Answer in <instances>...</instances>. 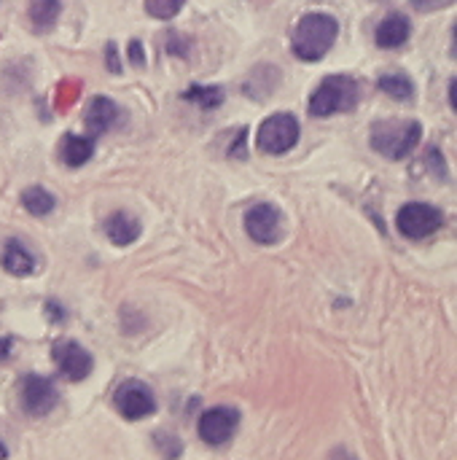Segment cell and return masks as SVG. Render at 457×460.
<instances>
[{
    "label": "cell",
    "instance_id": "cell-20",
    "mask_svg": "<svg viewBox=\"0 0 457 460\" xmlns=\"http://www.w3.org/2000/svg\"><path fill=\"white\" fill-rule=\"evenodd\" d=\"M81 89H83V84H81V81H75V78H65V81H59V86H57V97H54L57 111H67V108L81 97Z\"/></svg>",
    "mask_w": 457,
    "mask_h": 460
},
{
    "label": "cell",
    "instance_id": "cell-22",
    "mask_svg": "<svg viewBox=\"0 0 457 460\" xmlns=\"http://www.w3.org/2000/svg\"><path fill=\"white\" fill-rule=\"evenodd\" d=\"M154 442H156V447H159L167 458H178V456H180V442H178L172 434H156Z\"/></svg>",
    "mask_w": 457,
    "mask_h": 460
},
{
    "label": "cell",
    "instance_id": "cell-2",
    "mask_svg": "<svg viewBox=\"0 0 457 460\" xmlns=\"http://www.w3.org/2000/svg\"><path fill=\"white\" fill-rule=\"evenodd\" d=\"M358 100H361V84L353 75H345V73L326 75L310 97V113L315 119H329L334 113H350V111H356Z\"/></svg>",
    "mask_w": 457,
    "mask_h": 460
},
{
    "label": "cell",
    "instance_id": "cell-7",
    "mask_svg": "<svg viewBox=\"0 0 457 460\" xmlns=\"http://www.w3.org/2000/svg\"><path fill=\"white\" fill-rule=\"evenodd\" d=\"M113 404H116L119 415L127 420H143L156 412L154 391L140 380H124L113 394Z\"/></svg>",
    "mask_w": 457,
    "mask_h": 460
},
{
    "label": "cell",
    "instance_id": "cell-4",
    "mask_svg": "<svg viewBox=\"0 0 457 460\" xmlns=\"http://www.w3.org/2000/svg\"><path fill=\"white\" fill-rule=\"evenodd\" d=\"M299 132H302V127H299L296 116L288 111H280L261 121V127L256 132V146L269 156H280V154H288L299 143Z\"/></svg>",
    "mask_w": 457,
    "mask_h": 460
},
{
    "label": "cell",
    "instance_id": "cell-6",
    "mask_svg": "<svg viewBox=\"0 0 457 460\" xmlns=\"http://www.w3.org/2000/svg\"><path fill=\"white\" fill-rule=\"evenodd\" d=\"M59 402L54 383L43 375H24L19 380V404L30 418H46Z\"/></svg>",
    "mask_w": 457,
    "mask_h": 460
},
{
    "label": "cell",
    "instance_id": "cell-15",
    "mask_svg": "<svg viewBox=\"0 0 457 460\" xmlns=\"http://www.w3.org/2000/svg\"><path fill=\"white\" fill-rule=\"evenodd\" d=\"M97 151V137L92 135H75V132H65L62 143H59V156L67 167H81L86 164Z\"/></svg>",
    "mask_w": 457,
    "mask_h": 460
},
{
    "label": "cell",
    "instance_id": "cell-19",
    "mask_svg": "<svg viewBox=\"0 0 457 460\" xmlns=\"http://www.w3.org/2000/svg\"><path fill=\"white\" fill-rule=\"evenodd\" d=\"M183 100L199 105L202 111H213V108L224 105L226 94H224L221 86H202V84H194V86H189V89L183 92Z\"/></svg>",
    "mask_w": 457,
    "mask_h": 460
},
{
    "label": "cell",
    "instance_id": "cell-29",
    "mask_svg": "<svg viewBox=\"0 0 457 460\" xmlns=\"http://www.w3.org/2000/svg\"><path fill=\"white\" fill-rule=\"evenodd\" d=\"M11 350H13V340L11 337H0V364H5L11 358Z\"/></svg>",
    "mask_w": 457,
    "mask_h": 460
},
{
    "label": "cell",
    "instance_id": "cell-18",
    "mask_svg": "<svg viewBox=\"0 0 457 460\" xmlns=\"http://www.w3.org/2000/svg\"><path fill=\"white\" fill-rule=\"evenodd\" d=\"M377 86H380V92H385L388 97H393L399 102H412L415 100V84L404 73H385V75H380Z\"/></svg>",
    "mask_w": 457,
    "mask_h": 460
},
{
    "label": "cell",
    "instance_id": "cell-9",
    "mask_svg": "<svg viewBox=\"0 0 457 460\" xmlns=\"http://www.w3.org/2000/svg\"><path fill=\"white\" fill-rule=\"evenodd\" d=\"M51 358H54L59 375H62L65 380H70V383L86 380V377L92 375V369H94L92 353H89L86 348H81L78 342H73V340L57 342L54 350H51Z\"/></svg>",
    "mask_w": 457,
    "mask_h": 460
},
{
    "label": "cell",
    "instance_id": "cell-27",
    "mask_svg": "<svg viewBox=\"0 0 457 460\" xmlns=\"http://www.w3.org/2000/svg\"><path fill=\"white\" fill-rule=\"evenodd\" d=\"M46 315L51 318V323H65V310L57 302H46Z\"/></svg>",
    "mask_w": 457,
    "mask_h": 460
},
{
    "label": "cell",
    "instance_id": "cell-26",
    "mask_svg": "<svg viewBox=\"0 0 457 460\" xmlns=\"http://www.w3.org/2000/svg\"><path fill=\"white\" fill-rule=\"evenodd\" d=\"M455 0H412V5L417 8V11H442V8H447V5H453Z\"/></svg>",
    "mask_w": 457,
    "mask_h": 460
},
{
    "label": "cell",
    "instance_id": "cell-5",
    "mask_svg": "<svg viewBox=\"0 0 457 460\" xmlns=\"http://www.w3.org/2000/svg\"><path fill=\"white\" fill-rule=\"evenodd\" d=\"M399 232L409 240H426L444 226V213L428 202H407L396 216Z\"/></svg>",
    "mask_w": 457,
    "mask_h": 460
},
{
    "label": "cell",
    "instance_id": "cell-1",
    "mask_svg": "<svg viewBox=\"0 0 457 460\" xmlns=\"http://www.w3.org/2000/svg\"><path fill=\"white\" fill-rule=\"evenodd\" d=\"M337 35H339V22L331 13L310 11L296 22L291 32V51L302 62H318L334 49Z\"/></svg>",
    "mask_w": 457,
    "mask_h": 460
},
{
    "label": "cell",
    "instance_id": "cell-30",
    "mask_svg": "<svg viewBox=\"0 0 457 460\" xmlns=\"http://www.w3.org/2000/svg\"><path fill=\"white\" fill-rule=\"evenodd\" d=\"M0 458H8V450H5L3 445H0Z\"/></svg>",
    "mask_w": 457,
    "mask_h": 460
},
{
    "label": "cell",
    "instance_id": "cell-13",
    "mask_svg": "<svg viewBox=\"0 0 457 460\" xmlns=\"http://www.w3.org/2000/svg\"><path fill=\"white\" fill-rule=\"evenodd\" d=\"M412 35V22L404 13H391L385 16L377 30H374V43L380 49H401Z\"/></svg>",
    "mask_w": 457,
    "mask_h": 460
},
{
    "label": "cell",
    "instance_id": "cell-17",
    "mask_svg": "<svg viewBox=\"0 0 457 460\" xmlns=\"http://www.w3.org/2000/svg\"><path fill=\"white\" fill-rule=\"evenodd\" d=\"M22 208L30 216L43 218V216H48L57 208V197L48 189H43V186H30V189L22 191Z\"/></svg>",
    "mask_w": 457,
    "mask_h": 460
},
{
    "label": "cell",
    "instance_id": "cell-14",
    "mask_svg": "<svg viewBox=\"0 0 457 460\" xmlns=\"http://www.w3.org/2000/svg\"><path fill=\"white\" fill-rule=\"evenodd\" d=\"M105 234L113 245L124 248V245H132L140 234H143V224L127 213V210H116L105 218Z\"/></svg>",
    "mask_w": 457,
    "mask_h": 460
},
{
    "label": "cell",
    "instance_id": "cell-10",
    "mask_svg": "<svg viewBox=\"0 0 457 460\" xmlns=\"http://www.w3.org/2000/svg\"><path fill=\"white\" fill-rule=\"evenodd\" d=\"M280 229H283V216L275 205L269 202H259L245 213V232L253 243L259 245H272L280 240Z\"/></svg>",
    "mask_w": 457,
    "mask_h": 460
},
{
    "label": "cell",
    "instance_id": "cell-25",
    "mask_svg": "<svg viewBox=\"0 0 457 460\" xmlns=\"http://www.w3.org/2000/svg\"><path fill=\"white\" fill-rule=\"evenodd\" d=\"M129 62L135 65V67H145L148 65V59H145V51H143V43L140 40H129Z\"/></svg>",
    "mask_w": 457,
    "mask_h": 460
},
{
    "label": "cell",
    "instance_id": "cell-28",
    "mask_svg": "<svg viewBox=\"0 0 457 460\" xmlns=\"http://www.w3.org/2000/svg\"><path fill=\"white\" fill-rule=\"evenodd\" d=\"M245 135H248V129H240L237 146H234V148H229V156H240V159H245V156H248V154H245Z\"/></svg>",
    "mask_w": 457,
    "mask_h": 460
},
{
    "label": "cell",
    "instance_id": "cell-23",
    "mask_svg": "<svg viewBox=\"0 0 457 460\" xmlns=\"http://www.w3.org/2000/svg\"><path fill=\"white\" fill-rule=\"evenodd\" d=\"M164 49L170 51V54H178V57H189V43L175 32V30H170L167 32V38H164Z\"/></svg>",
    "mask_w": 457,
    "mask_h": 460
},
{
    "label": "cell",
    "instance_id": "cell-12",
    "mask_svg": "<svg viewBox=\"0 0 457 460\" xmlns=\"http://www.w3.org/2000/svg\"><path fill=\"white\" fill-rule=\"evenodd\" d=\"M0 267L13 275V278H30L38 272V261L35 256L24 248V243L19 240H5L3 253H0Z\"/></svg>",
    "mask_w": 457,
    "mask_h": 460
},
{
    "label": "cell",
    "instance_id": "cell-11",
    "mask_svg": "<svg viewBox=\"0 0 457 460\" xmlns=\"http://www.w3.org/2000/svg\"><path fill=\"white\" fill-rule=\"evenodd\" d=\"M83 121H86V135L100 137V135L110 132V129L121 121V111H119V105H116L110 97L97 94V97L86 105Z\"/></svg>",
    "mask_w": 457,
    "mask_h": 460
},
{
    "label": "cell",
    "instance_id": "cell-16",
    "mask_svg": "<svg viewBox=\"0 0 457 460\" xmlns=\"http://www.w3.org/2000/svg\"><path fill=\"white\" fill-rule=\"evenodd\" d=\"M59 11H62V0H30L27 3V16H30V24L35 32L54 30Z\"/></svg>",
    "mask_w": 457,
    "mask_h": 460
},
{
    "label": "cell",
    "instance_id": "cell-8",
    "mask_svg": "<svg viewBox=\"0 0 457 460\" xmlns=\"http://www.w3.org/2000/svg\"><path fill=\"white\" fill-rule=\"evenodd\" d=\"M240 429V412L234 407H213L199 415L197 420V434L205 445L221 447L226 445Z\"/></svg>",
    "mask_w": 457,
    "mask_h": 460
},
{
    "label": "cell",
    "instance_id": "cell-3",
    "mask_svg": "<svg viewBox=\"0 0 457 460\" xmlns=\"http://www.w3.org/2000/svg\"><path fill=\"white\" fill-rule=\"evenodd\" d=\"M423 137V124L420 121H399V119H385L374 121L369 129V146L382 154L385 159H404L409 156Z\"/></svg>",
    "mask_w": 457,
    "mask_h": 460
},
{
    "label": "cell",
    "instance_id": "cell-21",
    "mask_svg": "<svg viewBox=\"0 0 457 460\" xmlns=\"http://www.w3.org/2000/svg\"><path fill=\"white\" fill-rule=\"evenodd\" d=\"M143 3H145V11L159 22L175 19L180 13V8L186 5V0H143Z\"/></svg>",
    "mask_w": 457,
    "mask_h": 460
},
{
    "label": "cell",
    "instance_id": "cell-24",
    "mask_svg": "<svg viewBox=\"0 0 457 460\" xmlns=\"http://www.w3.org/2000/svg\"><path fill=\"white\" fill-rule=\"evenodd\" d=\"M105 65H108V70H110L113 75H119V73H121V59H119V46H116L113 40H108V46H105Z\"/></svg>",
    "mask_w": 457,
    "mask_h": 460
}]
</instances>
